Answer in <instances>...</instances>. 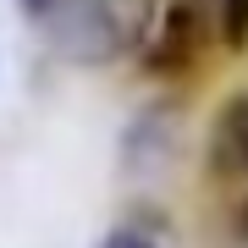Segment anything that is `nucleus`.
<instances>
[{
	"instance_id": "nucleus-1",
	"label": "nucleus",
	"mask_w": 248,
	"mask_h": 248,
	"mask_svg": "<svg viewBox=\"0 0 248 248\" xmlns=\"http://www.w3.org/2000/svg\"><path fill=\"white\" fill-rule=\"evenodd\" d=\"M210 171L221 182H243L248 177V94L226 99L221 116L210 127Z\"/></svg>"
},
{
	"instance_id": "nucleus-2",
	"label": "nucleus",
	"mask_w": 248,
	"mask_h": 248,
	"mask_svg": "<svg viewBox=\"0 0 248 248\" xmlns=\"http://www.w3.org/2000/svg\"><path fill=\"white\" fill-rule=\"evenodd\" d=\"M199 50V28H193V11L187 6H177L166 17V33L155 39V61L160 66H177V61H187V55Z\"/></svg>"
},
{
	"instance_id": "nucleus-3",
	"label": "nucleus",
	"mask_w": 248,
	"mask_h": 248,
	"mask_svg": "<svg viewBox=\"0 0 248 248\" xmlns=\"http://www.w3.org/2000/svg\"><path fill=\"white\" fill-rule=\"evenodd\" d=\"M221 39L248 45V0H221Z\"/></svg>"
},
{
	"instance_id": "nucleus-4",
	"label": "nucleus",
	"mask_w": 248,
	"mask_h": 248,
	"mask_svg": "<svg viewBox=\"0 0 248 248\" xmlns=\"http://www.w3.org/2000/svg\"><path fill=\"white\" fill-rule=\"evenodd\" d=\"M99 248H155V237H143V232H133V226H122V232H110Z\"/></svg>"
},
{
	"instance_id": "nucleus-5",
	"label": "nucleus",
	"mask_w": 248,
	"mask_h": 248,
	"mask_svg": "<svg viewBox=\"0 0 248 248\" xmlns=\"http://www.w3.org/2000/svg\"><path fill=\"white\" fill-rule=\"evenodd\" d=\"M22 6H28V11H33V17H50V11H61V6H66V0H22Z\"/></svg>"
}]
</instances>
